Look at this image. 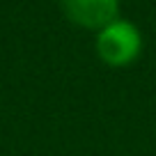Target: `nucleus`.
I'll list each match as a JSON object with an SVG mask.
<instances>
[{"label": "nucleus", "instance_id": "obj_1", "mask_svg": "<svg viewBox=\"0 0 156 156\" xmlns=\"http://www.w3.org/2000/svg\"><path fill=\"white\" fill-rule=\"evenodd\" d=\"M94 48H97V55L103 64L112 69H124L131 67L142 55L145 39H142L140 28L133 21L119 16L97 32Z\"/></svg>", "mask_w": 156, "mask_h": 156}, {"label": "nucleus", "instance_id": "obj_2", "mask_svg": "<svg viewBox=\"0 0 156 156\" xmlns=\"http://www.w3.org/2000/svg\"><path fill=\"white\" fill-rule=\"evenodd\" d=\"M62 12L76 28L99 32L119 19V0H60Z\"/></svg>", "mask_w": 156, "mask_h": 156}]
</instances>
